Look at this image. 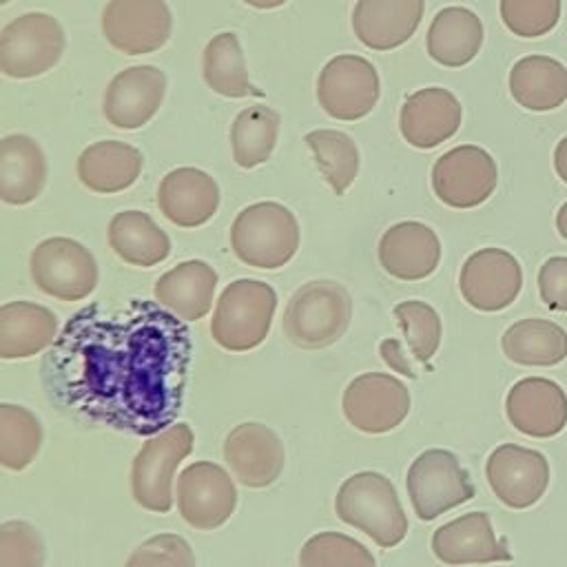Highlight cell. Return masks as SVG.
<instances>
[{
  "label": "cell",
  "instance_id": "1",
  "mask_svg": "<svg viewBox=\"0 0 567 567\" xmlns=\"http://www.w3.org/2000/svg\"><path fill=\"white\" fill-rule=\"evenodd\" d=\"M193 343L162 303H89L42 357L49 399L95 425L155 436L182 412Z\"/></svg>",
  "mask_w": 567,
  "mask_h": 567
},
{
  "label": "cell",
  "instance_id": "2",
  "mask_svg": "<svg viewBox=\"0 0 567 567\" xmlns=\"http://www.w3.org/2000/svg\"><path fill=\"white\" fill-rule=\"evenodd\" d=\"M337 516L368 534L379 547H396L408 534V518L390 478L379 472L348 476L334 496Z\"/></svg>",
  "mask_w": 567,
  "mask_h": 567
},
{
  "label": "cell",
  "instance_id": "3",
  "mask_svg": "<svg viewBox=\"0 0 567 567\" xmlns=\"http://www.w3.org/2000/svg\"><path fill=\"white\" fill-rule=\"evenodd\" d=\"M350 292L330 279L308 281L286 303L281 328L286 339L303 350L332 346L350 326Z\"/></svg>",
  "mask_w": 567,
  "mask_h": 567
},
{
  "label": "cell",
  "instance_id": "4",
  "mask_svg": "<svg viewBox=\"0 0 567 567\" xmlns=\"http://www.w3.org/2000/svg\"><path fill=\"white\" fill-rule=\"evenodd\" d=\"M235 257L252 268L275 270L286 266L299 248L295 213L279 202H257L237 213L230 226Z\"/></svg>",
  "mask_w": 567,
  "mask_h": 567
},
{
  "label": "cell",
  "instance_id": "5",
  "mask_svg": "<svg viewBox=\"0 0 567 567\" xmlns=\"http://www.w3.org/2000/svg\"><path fill=\"white\" fill-rule=\"evenodd\" d=\"M277 292L257 279L230 281L217 299L210 334L224 350L246 352L257 348L270 332Z\"/></svg>",
  "mask_w": 567,
  "mask_h": 567
},
{
  "label": "cell",
  "instance_id": "6",
  "mask_svg": "<svg viewBox=\"0 0 567 567\" xmlns=\"http://www.w3.org/2000/svg\"><path fill=\"white\" fill-rule=\"evenodd\" d=\"M193 430L188 423H173L151 436L131 465V492L137 505L166 514L173 507V476L177 465L193 452Z\"/></svg>",
  "mask_w": 567,
  "mask_h": 567
},
{
  "label": "cell",
  "instance_id": "7",
  "mask_svg": "<svg viewBox=\"0 0 567 567\" xmlns=\"http://www.w3.org/2000/svg\"><path fill=\"white\" fill-rule=\"evenodd\" d=\"M66 47L62 24L42 11L13 18L0 33V69L7 78L27 80L58 64Z\"/></svg>",
  "mask_w": 567,
  "mask_h": 567
},
{
  "label": "cell",
  "instance_id": "8",
  "mask_svg": "<svg viewBox=\"0 0 567 567\" xmlns=\"http://www.w3.org/2000/svg\"><path fill=\"white\" fill-rule=\"evenodd\" d=\"M405 487L421 520H434L476 494L467 470H463L454 452L443 447L425 450L412 461Z\"/></svg>",
  "mask_w": 567,
  "mask_h": 567
},
{
  "label": "cell",
  "instance_id": "9",
  "mask_svg": "<svg viewBox=\"0 0 567 567\" xmlns=\"http://www.w3.org/2000/svg\"><path fill=\"white\" fill-rule=\"evenodd\" d=\"M35 288L60 301H80L97 284V264L86 246L71 237H49L29 257Z\"/></svg>",
  "mask_w": 567,
  "mask_h": 567
},
{
  "label": "cell",
  "instance_id": "10",
  "mask_svg": "<svg viewBox=\"0 0 567 567\" xmlns=\"http://www.w3.org/2000/svg\"><path fill=\"white\" fill-rule=\"evenodd\" d=\"M381 82L370 60L341 53L323 64L317 78L319 106L334 120L354 122L365 117L379 102Z\"/></svg>",
  "mask_w": 567,
  "mask_h": 567
},
{
  "label": "cell",
  "instance_id": "11",
  "mask_svg": "<svg viewBox=\"0 0 567 567\" xmlns=\"http://www.w3.org/2000/svg\"><path fill=\"white\" fill-rule=\"evenodd\" d=\"M496 182L494 157L474 144L450 148L432 166V190L450 208H474L487 202Z\"/></svg>",
  "mask_w": 567,
  "mask_h": 567
},
{
  "label": "cell",
  "instance_id": "12",
  "mask_svg": "<svg viewBox=\"0 0 567 567\" xmlns=\"http://www.w3.org/2000/svg\"><path fill=\"white\" fill-rule=\"evenodd\" d=\"M348 423L365 434H383L403 423L410 412V392L403 381L385 372L354 377L341 399Z\"/></svg>",
  "mask_w": 567,
  "mask_h": 567
},
{
  "label": "cell",
  "instance_id": "13",
  "mask_svg": "<svg viewBox=\"0 0 567 567\" xmlns=\"http://www.w3.org/2000/svg\"><path fill=\"white\" fill-rule=\"evenodd\" d=\"M173 31V13L164 0H109L102 11L106 42L126 55L162 49Z\"/></svg>",
  "mask_w": 567,
  "mask_h": 567
},
{
  "label": "cell",
  "instance_id": "14",
  "mask_svg": "<svg viewBox=\"0 0 567 567\" xmlns=\"http://www.w3.org/2000/svg\"><path fill=\"white\" fill-rule=\"evenodd\" d=\"M237 507V487L230 474L210 461H195L177 476L179 516L195 529L221 527Z\"/></svg>",
  "mask_w": 567,
  "mask_h": 567
},
{
  "label": "cell",
  "instance_id": "15",
  "mask_svg": "<svg viewBox=\"0 0 567 567\" xmlns=\"http://www.w3.org/2000/svg\"><path fill=\"white\" fill-rule=\"evenodd\" d=\"M485 476L501 503L512 509H525L547 492L549 463L538 450L503 443L489 452Z\"/></svg>",
  "mask_w": 567,
  "mask_h": 567
},
{
  "label": "cell",
  "instance_id": "16",
  "mask_svg": "<svg viewBox=\"0 0 567 567\" xmlns=\"http://www.w3.org/2000/svg\"><path fill=\"white\" fill-rule=\"evenodd\" d=\"M523 288L518 259L503 248H481L472 252L458 272L463 299L481 312H498L516 301Z\"/></svg>",
  "mask_w": 567,
  "mask_h": 567
},
{
  "label": "cell",
  "instance_id": "17",
  "mask_svg": "<svg viewBox=\"0 0 567 567\" xmlns=\"http://www.w3.org/2000/svg\"><path fill=\"white\" fill-rule=\"evenodd\" d=\"M164 93V71L153 64H135L113 75L102 97V113L115 128L135 131L153 120Z\"/></svg>",
  "mask_w": 567,
  "mask_h": 567
},
{
  "label": "cell",
  "instance_id": "18",
  "mask_svg": "<svg viewBox=\"0 0 567 567\" xmlns=\"http://www.w3.org/2000/svg\"><path fill=\"white\" fill-rule=\"evenodd\" d=\"M224 461L246 487H266L284 470L281 439L264 423H239L224 439Z\"/></svg>",
  "mask_w": 567,
  "mask_h": 567
},
{
  "label": "cell",
  "instance_id": "19",
  "mask_svg": "<svg viewBox=\"0 0 567 567\" xmlns=\"http://www.w3.org/2000/svg\"><path fill=\"white\" fill-rule=\"evenodd\" d=\"M505 414L514 430L534 439H549L567 425V394L545 377L516 381L505 399Z\"/></svg>",
  "mask_w": 567,
  "mask_h": 567
},
{
  "label": "cell",
  "instance_id": "20",
  "mask_svg": "<svg viewBox=\"0 0 567 567\" xmlns=\"http://www.w3.org/2000/svg\"><path fill=\"white\" fill-rule=\"evenodd\" d=\"M463 109L456 95L443 86H425L410 93L399 113V131L414 148H434L447 142L461 126Z\"/></svg>",
  "mask_w": 567,
  "mask_h": 567
},
{
  "label": "cell",
  "instance_id": "21",
  "mask_svg": "<svg viewBox=\"0 0 567 567\" xmlns=\"http://www.w3.org/2000/svg\"><path fill=\"white\" fill-rule=\"evenodd\" d=\"M432 551L445 565L507 563L512 551L505 538H496L485 512H467L432 534Z\"/></svg>",
  "mask_w": 567,
  "mask_h": 567
},
{
  "label": "cell",
  "instance_id": "22",
  "mask_svg": "<svg viewBox=\"0 0 567 567\" xmlns=\"http://www.w3.org/2000/svg\"><path fill=\"white\" fill-rule=\"evenodd\" d=\"M162 215L182 228L206 224L219 208V186L202 168L179 166L166 173L157 186Z\"/></svg>",
  "mask_w": 567,
  "mask_h": 567
},
{
  "label": "cell",
  "instance_id": "23",
  "mask_svg": "<svg viewBox=\"0 0 567 567\" xmlns=\"http://www.w3.org/2000/svg\"><path fill=\"white\" fill-rule=\"evenodd\" d=\"M441 261V241L436 233L421 221H399L379 239V264L401 281H419L436 270Z\"/></svg>",
  "mask_w": 567,
  "mask_h": 567
},
{
  "label": "cell",
  "instance_id": "24",
  "mask_svg": "<svg viewBox=\"0 0 567 567\" xmlns=\"http://www.w3.org/2000/svg\"><path fill=\"white\" fill-rule=\"evenodd\" d=\"M425 0H357L352 31L372 51L405 44L421 24Z\"/></svg>",
  "mask_w": 567,
  "mask_h": 567
},
{
  "label": "cell",
  "instance_id": "25",
  "mask_svg": "<svg viewBox=\"0 0 567 567\" xmlns=\"http://www.w3.org/2000/svg\"><path fill=\"white\" fill-rule=\"evenodd\" d=\"M217 279L219 277L213 266L199 259H190L159 275L153 286V295L157 303H162L179 319L199 321L208 315L213 306Z\"/></svg>",
  "mask_w": 567,
  "mask_h": 567
},
{
  "label": "cell",
  "instance_id": "26",
  "mask_svg": "<svg viewBox=\"0 0 567 567\" xmlns=\"http://www.w3.org/2000/svg\"><path fill=\"white\" fill-rule=\"evenodd\" d=\"M142 166L144 157L135 146L120 140H100L80 153L75 171L89 190L111 195L133 186Z\"/></svg>",
  "mask_w": 567,
  "mask_h": 567
},
{
  "label": "cell",
  "instance_id": "27",
  "mask_svg": "<svg viewBox=\"0 0 567 567\" xmlns=\"http://www.w3.org/2000/svg\"><path fill=\"white\" fill-rule=\"evenodd\" d=\"M47 182V157L40 144L13 133L0 142V197L4 204L24 206L33 202Z\"/></svg>",
  "mask_w": 567,
  "mask_h": 567
},
{
  "label": "cell",
  "instance_id": "28",
  "mask_svg": "<svg viewBox=\"0 0 567 567\" xmlns=\"http://www.w3.org/2000/svg\"><path fill=\"white\" fill-rule=\"evenodd\" d=\"M58 317L33 301H9L0 308V357L27 359L58 337Z\"/></svg>",
  "mask_w": 567,
  "mask_h": 567
},
{
  "label": "cell",
  "instance_id": "29",
  "mask_svg": "<svg viewBox=\"0 0 567 567\" xmlns=\"http://www.w3.org/2000/svg\"><path fill=\"white\" fill-rule=\"evenodd\" d=\"M509 93L527 111H554L567 100V66L551 55H525L509 71Z\"/></svg>",
  "mask_w": 567,
  "mask_h": 567
},
{
  "label": "cell",
  "instance_id": "30",
  "mask_svg": "<svg viewBox=\"0 0 567 567\" xmlns=\"http://www.w3.org/2000/svg\"><path fill=\"white\" fill-rule=\"evenodd\" d=\"M483 22L467 7L441 9L427 29V53L443 66H465L483 47Z\"/></svg>",
  "mask_w": 567,
  "mask_h": 567
},
{
  "label": "cell",
  "instance_id": "31",
  "mask_svg": "<svg viewBox=\"0 0 567 567\" xmlns=\"http://www.w3.org/2000/svg\"><path fill=\"white\" fill-rule=\"evenodd\" d=\"M109 244L122 261L140 268H151L171 252L168 235L142 210L115 213L109 221Z\"/></svg>",
  "mask_w": 567,
  "mask_h": 567
},
{
  "label": "cell",
  "instance_id": "32",
  "mask_svg": "<svg viewBox=\"0 0 567 567\" xmlns=\"http://www.w3.org/2000/svg\"><path fill=\"white\" fill-rule=\"evenodd\" d=\"M501 348L518 365H556L567 357V332L549 319L529 317L503 332Z\"/></svg>",
  "mask_w": 567,
  "mask_h": 567
},
{
  "label": "cell",
  "instance_id": "33",
  "mask_svg": "<svg viewBox=\"0 0 567 567\" xmlns=\"http://www.w3.org/2000/svg\"><path fill=\"white\" fill-rule=\"evenodd\" d=\"M202 75L208 89L224 97L259 95L248 80L244 51L237 33L233 31L217 33L208 40L202 53Z\"/></svg>",
  "mask_w": 567,
  "mask_h": 567
},
{
  "label": "cell",
  "instance_id": "34",
  "mask_svg": "<svg viewBox=\"0 0 567 567\" xmlns=\"http://www.w3.org/2000/svg\"><path fill=\"white\" fill-rule=\"evenodd\" d=\"M279 124V113L266 104L241 109L230 126V148L235 164L241 168H255L264 164L275 151Z\"/></svg>",
  "mask_w": 567,
  "mask_h": 567
},
{
  "label": "cell",
  "instance_id": "35",
  "mask_svg": "<svg viewBox=\"0 0 567 567\" xmlns=\"http://www.w3.org/2000/svg\"><path fill=\"white\" fill-rule=\"evenodd\" d=\"M303 142L312 151L315 162L334 195H343L359 173V148L354 140L343 131L315 128L306 133Z\"/></svg>",
  "mask_w": 567,
  "mask_h": 567
},
{
  "label": "cell",
  "instance_id": "36",
  "mask_svg": "<svg viewBox=\"0 0 567 567\" xmlns=\"http://www.w3.org/2000/svg\"><path fill=\"white\" fill-rule=\"evenodd\" d=\"M42 425L38 416L13 403L0 405V463L4 470H24L40 450Z\"/></svg>",
  "mask_w": 567,
  "mask_h": 567
},
{
  "label": "cell",
  "instance_id": "37",
  "mask_svg": "<svg viewBox=\"0 0 567 567\" xmlns=\"http://www.w3.org/2000/svg\"><path fill=\"white\" fill-rule=\"evenodd\" d=\"M299 567H377L370 549L341 532H319L299 551Z\"/></svg>",
  "mask_w": 567,
  "mask_h": 567
},
{
  "label": "cell",
  "instance_id": "38",
  "mask_svg": "<svg viewBox=\"0 0 567 567\" xmlns=\"http://www.w3.org/2000/svg\"><path fill=\"white\" fill-rule=\"evenodd\" d=\"M394 317L405 334V341L419 363H427L441 343L439 312L419 299H408L394 306Z\"/></svg>",
  "mask_w": 567,
  "mask_h": 567
},
{
  "label": "cell",
  "instance_id": "39",
  "mask_svg": "<svg viewBox=\"0 0 567 567\" xmlns=\"http://www.w3.org/2000/svg\"><path fill=\"white\" fill-rule=\"evenodd\" d=\"M560 0H501V20L518 38H540L560 20Z\"/></svg>",
  "mask_w": 567,
  "mask_h": 567
},
{
  "label": "cell",
  "instance_id": "40",
  "mask_svg": "<svg viewBox=\"0 0 567 567\" xmlns=\"http://www.w3.org/2000/svg\"><path fill=\"white\" fill-rule=\"evenodd\" d=\"M44 543L35 527L24 520L0 525V567H42Z\"/></svg>",
  "mask_w": 567,
  "mask_h": 567
},
{
  "label": "cell",
  "instance_id": "41",
  "mask_svg": "<svg viewBox=\"0 0 567 567\" xmlns=\"http://www.w3.org/2000/svg\"><path fill=\"white\" fill-rule=\"evenodd\" d=\"M126 567H195V554L179 534H155L133 549Z\"/></svg>",
  "mask_w": 567,
  "mask_h": 567
},
{
  "label": "cell",
  "instance_id": "42",
  "mask_svg": "<svg viewBox=\"0 0 567 567\" xmlns=\"http://www.w3.org/2000/svg\"><path fill=\"white\" fill-rule=\"evenodd\" d=\"M538 292L554 312H567V257H549L538 270Z\"/></svg>",
  "mask_w": 567,
  "mask_h": 567
},
{
  "label": "cell",
  "instance_id": "43",
  "mask_svg": "<svg viewBox=\"0 0 567 567\" xmlns=\"http://www.w3.org/2000/svg\"><path fill=\"white\" fill-rule=\"evenodd\" d=\"M379 354H381V359H383L394 372H399V374H403V377H408V379H414V377H416V372L412 370V365H410V361H408V357H405L403 346H401L399 339H392V337L383 339V341L379 343Z\"/></svg>",
  "mask_w": 567,
  "mask_h": 567
},
{
  "label": "cell",
  "instance_id": "44",
  "mask_svg": "<svg viewBox=\"0 0 567 567\" xmlns=\"http://www.w3.org/2000/svg\"><path fill=\"white\" fill-rule=\"evenodd\" d=\"M554 168L556 175L567 184V135L554 148Z\"/></svg>",
  "mask_w": 567,
  "mask_h": 567
},
{
  "label": "cell",
  "instance_id": "45",
  "mask_svg": "<svg viewBox=\"0 0 567 567\" xmlns=\"http://www.w3.org/2000/svg\"><path fill=\"white\" fill-rule=\"evenodd\" d=\"M556 228H558L560 237L567 239V202H565V204L558 208V213H556Z\"/></svg>",
  "mask_w": 567,
  "mask_h": 567
},
{
  "label": "cell",
  "instance_id": "46",
  "mask_svg": "<svg viewBox=\"0 0 567 567\" xmlns=\"http://www.w3.org/2000/svg\"><path fill=\"white\" fill-rule=\"evenodd\" d=\"M246 2L248 7H255V9H277L281 4H286L288 0H241Z\"/></svg>",
  "mask_w": 567,
  "mask_h": 567
},
{
  "label": "cell",
  "instance_id": "47",
  "mask_svg": "<svg viewBox=\"0 0 567 567\" xmlns=\"http://www.w3.org/2000/svg\"><path fill=\"white\" fill-rule=\"evenodd\" d=\"M0 2H2V4H7V2H9V0H0Z\"/></svg>",
  "mask_w": 567,
  "mask_h": 567
}]
</instances>
